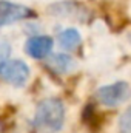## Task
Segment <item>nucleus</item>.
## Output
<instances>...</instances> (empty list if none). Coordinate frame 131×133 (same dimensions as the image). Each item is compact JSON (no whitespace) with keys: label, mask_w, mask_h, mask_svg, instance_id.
<instances>
[{"label":"nucleus","mask_w":131,"mask_h":133,"mask_svg":"<svg viewBox=\"0 0 131 133\" xmlns=\"http://www.w3.org/2000/svg\"><path fill=\"white\" fill-rule=\"evenodd\" d=\"M65 107L57 98H48L39 102L33 118V125L40 133H56L63 125Z\"/></svg>","instance_id":"obj_1"},{"label":"nucleus","mask_w":131,"mask_h":133,"mask_svg":"<svg viewBox=\"0 0 131 133\" xmlns=\"http://www.w3.org/2000/svg\"><path fill=\"white\" fill-rule=\"evenodd\" d=\"M131 96V88L130 85L123 81L100 87L96 91V98L97 101L105 105V107H117L120 104H123L125 101Z\"/></svg>","instance_id":"obj_2"},{"label":"nucleus","mask_w":131,"mask_h":133,"mask_svg":"<svg viewBox=\"0 0 131 133\" xmlns=\"http://www.w3.org/2000/svg\"><path fill=\"white\" fill-rule=\"evenodd\" d=\"M0 77L14 87H23L30 79V66L19 59L2 61L0 62Z\"/></svg>","instance_id":"obj_3"},{"label":"nucleus","mask_w":131,"mask_h":133,"mask_svg":"<svg viewBox=\"0 0 131 133\" xmlns=\"http://www.w3.org/2000/svg\"><path fill=\"white\" fill-rule=\"evenodd\" d=\"M33 16V11L23 5L0 0V26H6V25H11L14 22L23 20V19H28Z\"/></svg>","instance_id":"obj_4"},{"label":"nucleus","mask_w":131,"mask_h":133,"mask_svg":"<svg viewBox=\"0 0 131 133\" xmlns=\"http://www.w3.org/2000/svg\"><path fill=\"white\" fill-rule=\"evenodd\" d=\"M53 48V39L49 36H35L28 39L25 43V51L34 59H43L49 54Z\"/></svg>","instance_id":"obj_5"},{"label":"nucleus","mask_w":131,"mask_h":133,"mask_svg":"<svg viewBox=\"0 0 131 133\" xmlns=\"http://www.w3.org/2000/svg\"><path fill=\"white\" fill-rule=\"evenodd\" d=\"M46 66L51 71H54L56 74H66V73L74 70V61L68 54L57 53V54H53L46 59Z\"/></svg>","instance_id":"obj_6"},{"label":"nucleus","mask_w":131,"mask_h":133,"mask_svg":"<svg viewBox=\"0 0 131 133\" xmlns=\"http://www.w3.org/2000/svg\"><path fill=\"white\" fill-rule=\"evenodd\" d=\"M80 42H82V37H80L79 31L74 30V28H66V30H63L62 33L59 34V43L65 50L77 48L80 45Z\"/></svg>","instance_id":"obj_7"},{"label":"nucleus","mask_w":131,"mask_h":133,"mask_svg":"<svg viewBox=\"0 0 131 133\" xmlns=\"http://www.w3.org/2000/svg\"><path fill=\"white\" fill-rule=\"evenodd\" d=\"M119 132L131 133V105L120 115L119 118Z\"/></svg>","instance_id":"obj_8"}]
</instances>
